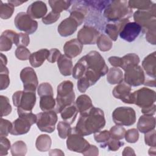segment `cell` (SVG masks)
I'll list each match as a JSON object with an SVG mask.
<instances>
[{
  "instance_id": "cell-1",
  "label": "cell",
  "mask_w": 156,
  "mask_h": 156,
  "mask_svg": "<svg viewBox=\"0 0 156 156\" xmlns=\"http://www.w3.org/2000/svg\"><path fill=\"white\" fill-rule=\"evenodd\" d=\"M108 71L104 58L96 51H91L81 57L73 69L72 75L77 79V87L81 93H85Z\"/></svg>"
},
{
  "instance_id": "cell-2",
  "label": "cell",
  "mask_w": 156,
  "mask_h": 156,
  "mask_svg": "<svg viewBox=\"0 0 156 156\" xmlns=\"http://www.w3.org/2000/svg\"><path fill=\"white\" fill-rule=\"evenodd\" d=\"M105 125L103 110L93 107L88 111L80 113L79 120L73 130L83 136H87L99 132Z\"/></svg>"
},
{
  "instance_id": "cell-3",
  "label": "cell",
  "mask_w": 156,
  "mask_h": 156,
  "mask_svg": "<svg viewBox=\"0 0 156 156\" xmlns=\"http://www.w3.org/2000/svg\"><path fill=\"white\" fill-rule=\"evenodd\" d=\"M133 11L128 5V1L124 0L110 1L104 10L103 15L109 22H116L129 20Z\"/></svg>"
},
{
  "instance_id": "cell-4",
  "label": "cell",
  "mask_w": 156,
  "mask_h": 156,
  "mask_svg": "<svg viewBox=\"0 0 156 156\" xmlns=\"http://www.w3.org/2000/svg\"><path fill=\"white\" fill-rule=\"evenodd\" d=\"M73 87V83L70 80H64L58 85L55 107V111L57 113H60L66 106L73 104L75 100Z\"/></svg>"
},
{
  "instance_id": "cell-5",
  "label": "cell",
  "mask_w": 156,
  "mask_h": 156,
  "mask_svg": "<svg viewBox=\"0 0 156 156\" xmlns=\"http://www.w3.org/2000/svg\"><path fill=\"white\" fill-rule=\"evenodd\" d=\"M18 118L12 122V129L10 134L13 135H21L27 133L30 127L37 121V115L31 112L17 111Z\"/></svg>"
},
{
  "instance_id": "cell-6",
  "label": "cell",
  "mask_w": 156,
  "mask_h": 156,
  "mask_svg": "<svg viewBox=\"0 0 156 156\" xmlns=\"http://www.w3.org/2000/svg\"><path fill=\"white\" fill-rule=\"evenodd\" d=\"M12 101L17 111L31 112L36 102L35 91H17L13 93Z\"/></svg>"
},
{
  "instance_id": "cell-7",
  "label": "cell",
  "mask_w": 156,
  "mask_h": 156,
  "mask_svg": "<svg viewBox=\"0 0 156 156\" xmlns=\"http://www.w3.org/2000/svg\"><path fill=\"white\" fill-rule=\"evenodd\" d=\"M133 15L135 22L141 27L143 33L150 29L156 27V4L155 3L150 9L136 10Z\"/></svg>"
},
{
  "instance_id": "cell-8",
  "label": "cell",
  "mask_w": 156,
  "mask_h": 156,
  "mask_svg": "<svg viewBox=\"0 0 156 156\" xmlns=\"http://www.w3.org/2000/svg\"><path fill=\"white\" fill-rule=\"evenodd\" d=\"M112 119L116 125L130 126L136 121L135 111L129 107H117L112 113Z\"/></svg>"
},
{
  "instance_id": "cell-9",
  "label": "cell",
  "mask_w": 156,
  "mask_h": 156,
  "mask_svg": "<svg viewBox=\"0 0 156 156\" xmlns=\"http://www.w3.org/2000/svg\"><path fill=\"white\" fill-rule=\"evenodd\" d=\"M57 119V113L55 110L43 112L37 114L36 124L41 132L52 133L55 130Z\"/></svg>"
},
{
  "instance_id": "cell-10",
  "label": "cell",
  "mask_w": 156,
  "mask_h": 156,
  "mask_svg": "<svg viewBox=\"0 0 156 156\" xmlns=\"http://www.w3.org/2000/svg\"><path fill=\"white\" fill-rule=\"evenodd\" d=\"M124 80L130 86L138 87L144 84L145 75L141 66L138 65L129 66L124 69Z\"/></svg>"
},
{
  "instance_id": "cell-11",
  "label": "cell",
  "mask_w": 156,
  "mask_h": 156,
  "mask_svg": "<svg viewBox=\"0 0 156 156\" xmlns=\"http://www.w3.org/2000/svg\"><path fill=\"white\" fill-rule=\"evenodd\" d=\"M133 104L141 108L151 107L155 102V91L143 87L133 93Z\"/></svg>"
},
{
  "instance_id": "cell-12",
  "label": "cell",
  "mask_w": 156,
  "mask_h": 156,
  "mask_svg": "<svg viewBox=\"0 0 156 156\" xmlns=\"http://www.w3.org/2000/svg\"><path fill=\"white\" fill-rule=\"evenodd\" d=\"M14 24L16 27L26 34H32L38 28V22L32 19L25 12L18 13L15 18Z\"/></svg>"
},
{
  "instance_id": "cell-13",
  "label": "cell",
  "mask_w": 156,
  "mask_h": 156,
  "mask_svg": "<svg viewBox=\"0 0 156 156\" xmlns=\"http://www.w3.org/2000/svg\"><path fill=\"white\" fill-rule=\"evenodd\" d=\"M100 35V32L96 27L85 24L78 32L77 37L82 44H94Z\"/></svg>"
},
{
  "instance_id": "cell-14",
  "label": "cell",
  "mask_w": 156,
  "mask_h": 156,
  "mask_svg": "<svg viewBox=\"0 0 156 156\" xmlns=\"http://www.w3.org/2000/svg\"><path fill=\"white\" fill-rule=\"evenodd\" d=\"M90 146V144L82 135L74 132L67 137L66 146L71 151L82 154Z\"/></svg>"
},
{
  "instance_id": "cell-15",
  "label": "cell",
  "mask_w": 156,
  "mask_h": 156,
  "mask_svg": "<svg viewBox=\"0 0 156 156\" xmlns=\"http://www.w3.org/2000/svg\"><path fill=\"white\" fill-rule=\"evenodd\" d=\"M20 79L23 83L24 90L35 91L38 87V78L34 69L30 67L23 68L20 73Z\"/></svg>"
},
{
  "instance_id": "cell-16",
  "label": "cell",
  "mask_w": 156,
  "mask_h": 156,
  "mask_svg": "<svg viewBox=\"0 0 156 156\" xmlns=\"http://www.w3.org/2000/svg\"><path fill=\"white\" fill-rule=\"evenodd\" d=\"M141 32L142 28L140 24L135 22H129L123 26L119 35L122 40L132 42L139 36Z\"/></svg>"
},
{
  "instance_id": "cell-17",
  "label": "cell",
  "mask_w": 156,
  "mask_h": 156,
  "mask_svg": "<svg viewBox=\"0 0 156 156\" xmlns=\"http://www.w3.org/2000/svg\"><path fill=\"white\" fill-rule=\"evenodd\" d=\"M131 86L126 83H120L113 90V96L126 104H133V93H131Z\"/></svg>"
},
{
  "instance_id": "cell-18",
  "label": "cell",
  "mask_w": 156,
  "mask_h": 156,
  "mask_svg": "<svg viewBox=\"0 0 156 156\" xmlns=\"http://www.w3.org/2000/svg\"><path fill=\"white\" fill-rule=\"evenodd\" d=\"M79 26L77 22L71 16L63 20L58 26L57 30L62 37H68L73 34Z\"/></svg>"
},
{
  "instance_id": "cell-19",
  "label": "cell",
  "mask_w": 156,
  "mask_h": 156,
  "mask_svg": "<svg viewBox=\"0 0 156 156\" xmlns=\"http://www.w3.org/2000/svg\"><path fill=\"white\" fill-rule=\"evenodd\" d=\"M48 9L46 4L41 1L32 2L27 9V13L32 19H39L46 16Z\"/></svg>"
},
{
  "instance_id": "cell-20",
  "label": "cell",
  "mask_w": 156,
  "mask_h": 156,
  "mask_svg": "<svg viewBox=\"0 0 156 156\" xmlns=\"http://www.w3.org/2000/svg\"><path fill=\"white\" fill-rule=\"evenodd\" d=\"M129 22H130L129 20H124L116 22L108 23L105 26V32L112 40L115 41L117 40L118 35L123 26Z\"/></svg>"
},
{
  "instance_id": "cell-21",
  "label": "cell",
  "mask_w": 156,
  "mask_h": 156,
  "mask_svg": "<svg viewBox=\"0 0 156 156\" xmlns=\"http://www.w3.org/2000/svg\"><path fill=\"white\" fill-rule=\"evenodd\" d=\"M82 49L83 44L76 38L66 41L63 46L65 55L70 58L79 55L82 52Z\"/></svg>"
},
{
  "instance_id": "cell-22",
  "label": "cell",
  "mask_w": 156,
  "mask_h": 156,
  "mask_svg": "<svg viewBox=\"0 0 156 156\" xmlns=\"http://www.w3.org/2000/svg\"><path fill=\"white\" fill-rule=\"evenodd\" d=\"M17 33L11 30L4 31L0 37V51H8L11 49L12 44H15Z\"/></svg>"
},
{
  "instance_id": "cell-23",
  "label": "cell",
  "mask_w": 156,
  "mask_h": 156,
  "mask_svg": "<svg viewBox=\"0 0 156 156\" xmlns=\"http://www.w3.org/2000/svg\"><path fill=\"white\" fill-rule=\"evenodd\" d=\"M142 66L146 73L150 77L155 79L156 77V52L147 55L142 62Z\"/></svg>"
},
{
  "instance_id": "cell-24",
  "label": "cell",
  "mask_w": 156,
  "mask_h": 156,
  "mask_svg": "<svg viewBox=\"0 0 156 156\" xmlns=\"http://www.w3.org/2000/svg\"><path fill=\"white\" fill-rule=\"evenodd\" d=\"M155 127V118L153 116L143 115L141 116L137 123V130L143 133H146Z\"/></svg>"
},
{
  "instance_id": "cell-25",
  "label": "cell",
  "mask_w": 156,
  "mask_h": 156,
  "mask_svg": "<svg viewBox=\"0 0 156 156\" xmlns=\"http://www.w3.org/2000/svg\"><path fill=\"white\" fill-rule=\"evenodd\" d=\"M49 54V51L47 49H41L32 53L29 58L30 65L34 68L41 66L48 58Z\"/></svg>"
},
{
  "instance_id": "cell-26",
  "label": "cell",
  "mask_w": 156,
  "mask_h": 156,
  "mask_svg": "<svg viewBox=\"0 0 156 156\" xmlns=\"http://www.w3.org/2000/svg\"><path fill=\"white\" fill-rule=\"evenodd\" d=\"M57 66L59 71L64 76H68L72 74L73 65L71 58L65 55H62L57 60Z\"/></svg>"
},
{
  "instance_id": "cell-27",
  "label": "cell",
  "mask_w": 156,
  "mask_h": 156,
  "mask_svg": "<svg viewBox=\"0 0 156 156\" xmlns=\"http://www.w3.org/2000/svg\"><path fill=\"white\" fill-rule=\"evenodd\" d=\"M78 112L76 105L72 104L64 108L60 112V115L63 121L72 124L75 121Z\"/></svg>"
},
{
  "instance_id": "cell-28",
  "label": "cell",
  "mask_w": 156,
  "mask_h": 156,
  "mask_svg": "<svg viewBox=\"0 0 156 156\" xmlns=\"http://www.w3.org/2000/svg\"><path fill=\"white\" fill-rule=\"evenodd\" d=\"M75 105L80 113L85 112L93 107L91 98L87 94L79 96L75 102Z\"/></svg>"
},
{
  "instance_id": "cell-29",
  "label": "cell",
  "mask_w": 156,
  "mask_h": 156,
  "mask_svg": "<svg viewBox=\"0 0 156 156\" xmlns=\"http://www.w3.org/2000/svg\"><path fill=\"white\" fill-rule=\"evenodd\" d=\"M124 75L122 70L117 67L111 68L107 73V80L110 84H118L122 82Z\"/></svg>"
},
{
  "instance_id": "cell-30",
  "label": "cell",
  "mask_w": 156,
  "mask_h": 156,
  "mask_svg": "<svg viewBox=\"0 0 156 156\" xmlns=\"http://www.w3.org/2000/svg\"><path fill=\"white\" fill-rule=\"evenodd\" d=\"M52 141L51 137L46 134L39 135L35 141V146L38 151L40 152L48 151L51 146Z\"/></svg>"
},
{
  "instance_id": "cell-31",
  "label": "cell",
  "mask_w": 156,
  "mask_h": 156,
  "mask_svg": "<svg viewBox=\"0 0 156 156\" xmlns=\"http://www.w3.org/2000/svg\"><path fill=\"white\" fill-rule=\"evenodd\" d=\"M72 2L73 1L67 0H49L48 1L52 11L57 13H60L63 10H67Z\"/></svg>"
},
{
  "instance_id": "cell-32",
  "label": "cell",
  "mask_w": 156,
  "mask_h": 156,
  "mask_svg": "<svg viewBox=\"0 0 156 156\" xmlns=\"http://www.w3.org/2000/svg\"><path fill=\"white\" fill-rule=\"evenodd\" d=\"M56 101L52 95H44L40 97V107L43 112L51 111L55 109Z\"/></svg>"
},
{
  "instance_id": "cell-33",
  "label": "cell",
  "mask_w": 156,
  "mask_h": 156,
  "mask_svg": "<svg viewBox=\"0 0 156 156\" xmlns=\"http://www.w3.org/2000/svg\"><path fill=\"white\" fill-rule=\"evenodd\" d=\"M154 3L149 0H130L128 1V5L130 9H136L138 10L150 9Z\"/></svg>"
},
{
  "instance_id": "cell-34",
  "label": "cell",
  "mask_w": 156,
  "mask_h": 156,
  "mask_svg": "<svg viewBox=\"0 0 156 156\" xmlns=\"http://www.w3.org/2000/svg\"><path fill=\"white\" fill-rule=\"evenodd\" d=\"M96 44L99 50L102 52L110 51L113 46L112 40L107 35L103 34L99 36Z\"/></svg>"
},
{
  "instance_id": "cell-35",
  "label": "cell",
  "mask_w": 156,
  "mask_h": 156,
  "mask_svg": "<svg viewBox=\"0 0 156 156\" xmlns=\"http://www.w3.org/2000/svg\"><path fill=\"white\" fill-rule=\"evenodd\" d=\"M10 151L13 156H24L27 151L26 144L23 141H17L11 146Z\"/></svg>"
},
{
  "instance_id": "cell-36",
  "label": "cell",
  "mask_w": 156,
  "mask_h": 156,
  "mask_svg": "<svg viewBox=\"0 0 156 156\" xmlns=\"http://www.w3.org/2000/svg\"><path fill=\"white\" fill-rule=\"evenodd\" d=\"M89 10L101 13L105 9L110 1H83Z\"/></svg>"
},
{
  "instance_id": "cell-37",
  "label": "cell",
  "mask_w": 156,
  "mask_h": 156,
  "mask_svg": "<svg viewBox=\"0 0 156 156\" xmlns=\"http://www.w3.org/2000/svg\"><path fill=\"white\" fill-rule=\"evenodd\" d=\"M122 65L121 68L124 70L126 68L132 65H138L140 63V57L134 53H129L122 57Z\"/></svg>"
},
{
  "instance_id": "cell-38",
  "label": "cell",
  "mask_w": 156,
  "mask_h": 156,
  "mask_svg": "<svg viewBox=\"0 0 156 156\" xmlns=\"http://www.w3.org/2000/svg\"><path fill=\"white\" fill-rule=\"evenodd\" d=\"M57 128L58 136L62 139L66 138L73 132V128H71V124L65 121H59Z\"/></svg>"
},
{
  "instance_id": "cell-39",
  "label": "cell",
  "mask_w": 156,
  "mask_h": 156,
  "mask_svg": "<svg viewBox=\"0 0 156 156\" xmlns=\"http://www.w3.org/2000/svg\"><path fill=\"white\" fill-rule=\"evenodd\" d=\"M0 17L2 19L7 20L10 18L14 12V6L10 3H3L0 1Z\"/></svg>"
},
{
  "instance_id": "cell-40",
  "label": "cell",
  "mask_w": 156,
  "mask_h": 156,
  "mask_svg": "<svg viewBox=\"0 0 156 156\" xmlns=\"http://www.w3.org/2000/svg\"><path fill=\"white\" fill-rule=\"evenodd\" d=\"M9 71L6 66H0V90L6 89L10 84Z\"/></svg>"
},
{
  "instance_id": "cell-41",
  "label": "cell",
  "mask_w": 156,
  "mask_h": 156,
  "mask_svg": "<svg viewBox=\"0 0 156 156\" xmlns=\"http://www.w3.org/2000/svg\"><path fill=\"white\" fill-rule=\"evenodd\" d=\"M124 144V142L110 137L107 142H105L104 144H101L100 145V147L101 148L107 147L109 151H116Z\"/></svg>"
},
{
  "instance_id": "cell-42",
  "label": "cell",
  "mask_w": 156,
  "mask_h": 156,
  "mask_svg": "<svg viewBox=\"0 0 156 156\" xmlns=\"http://www.w3.org/2000/svg\"><path fill=\"white\" fill-rule=\"evenodd\" d=\"M1 117L9 115L12 112V107L9 98L7 96L1 95Z\"/></svg>"
},
{
  "instance_id": "cell-43",
  "label": "cell",
  "mask_w": 156,
  "mask_h": 156,
  "mask_svg": "<svg viewBox=\"0 0 156 156\" xmlns=\"http://www.w3.org/2000/svg\"><path fill=\"white\" fill-rule=\"evenodd\" d=\"M126 132V129L119 125L113 126L109 130L110 137L118 140H122L124 138Z\"/></svg>"
},
{
  "instance_id": "cell-44",
  "label": "cell",
  "mask_w": 156,
  "mask_h": 156,
  "mask_svg": "<svg viewBox=\"0 0 156 156\" xmlns=\"http://www.w3.org/2000/svg\"><path fill=\"white\" fill-rule=\"evenodd\" d=\"M12 129V123L9 120L1 118L0 122V136L6 137L10 133Z\"/></svg>"
},
{
  "instance_id": "cell-45",
  "label": "cell",
  "mask_w": 156,
  "mask_h": 156,
  "mask_svg": "<svg viewBox=\"0 0 156 156\" xmlns=\"http://www.w3.org/2000/svg\"><path fill=\"white\" fill-rule=\"evenodd\" d=\"M37 92L40 97L44 95L54 96L52 87L48 82H43L40 84L37 88Z\"/></svg>"
},
{
  "instance_id": "cell-46",
  "label": "cell",
  "mask_w": 156,
  "mask_h": 156,
  "mask_svg": "<svg viewBox=\"0 0 156 156\" xmlns=\"http://www.w3.org/2000/svg\"><path fill=\"white\" fill-rule=\"evenodd\" d=\"M30 43V38L27 34L24 33H17L15 44L17 47L24 46L26 47Z\"/></svg>"
},
{
  "instance_id": "cell-47",
  "label": "cell",
  "mask_w": 156,
  "mask_h": 156,
  "mask_svg": "<svg viewBox=\"0 0 156 156\" xmlns=\"http://www.w3.org/2000/svg\"><path fill=\"white\" fill-rule=\"evenodd\" d=\"M15 54L16 57L20 60H27L30 56V51L24 46L17 47L15 50Z\"/></svg>"
},
{
  "instance_id": "cell-48",
  "label": "cell",
  "mask_w": 156,
  "mask_h": 156,
  "mask_svg": "<svg viewBox=\"0 0 156 156\" xmlns=\"http://www.w3.org/2000/svg\"><path fill=\"white\" fill-rule=\"evenodd\" d=\"M125 140L129 143H136L139 138V132L136 129H130L126 132Z\"/></svg>"
},
{
  "instance_id": "cell-49",
  "label": "cell",
  "mask_w": 156,
  "mask_h": 156,
  "mask_svg": "<svg viewBox=\"0 0 156 156\" xmlns=\"http://www.w3.org/2000/svg\"><path fill=\"white\" fill-rule=\"evenodd\" d=\"M110 138L109 131L104 130L94 133V138L97 143L104 144L107 142Z\"/></svg>"
},
{
  "instance_id": "cell-50",
  "label": "cell",
  "mask_w": 156,
  "mask_h": 156,
  "mask_svg": "<svg viewBox=\"0 0 156 156\" xmlns=\"http://www.w3.org/2000/svg\"><path fill=\"white\" fill-rule=\"evenodd\" d=\"M60 17V13H57L51 11L42 18V22L46 25L51 24L55 23Z\"/></svg>"
},
{
  "instance_id": "cell-51",
  "label": "cell",
  "mask_w": 156,
  "mask_h": 156,
  "mask_svg": "<svg viewBox=\"0 0 156 156\" xmlns=\"http://www.w3.org/2000/svg\"><path fill=\"white\" fill-rule=\"evenodd\" d=\"M11 147L10 142L6 137L0 138V156L6 155L9 149Z\"/></svg>"
},
{
  "instance_id": "cell-52",
  "label": "cell",
  "mask_w": 156,
  "mask_h": 156,
  "mask_svg": "<svg viewBox=\"0 0 156 156\" xmlns=\"http://www.w3.org/2000/svg\"><path fill=\"white\" fill-rule=\"evenodd\" d=\"M144 134H145L144 135L145 143L151 147H155L156 146L155 130L153 129Z\"/></svg>"
},
{
  "instance_id": "cell-53",
  "label": "cell",
  "mask_w": 156,
  "mask_h": 156,
  "mask_svg": "<svg viewBox=\"0 0 156 156\" xmlns=\"http://www.w3.org/2000/svg\"><path fill=\"white\" fill-rule=\"evenodd\" d=\"M62 55L60 51L57 48H52L49 50V54L47 60L50 63H55Z\"/></svg>"
},
{
  "instance_id": "cell-54",
  "label": "cell",
  "mask_w": 156,
  "mask_h": 156,
  "mask_svg": "<svg viewBox=\"0 0 156 156\" xmlns=\"http://www.w3.org/2000/svg\"><path fill=\"white\" fill-rule=\"evenodd\" d=\"M156 27L150 29L146 31V39L152 44H155L156 43Z\"/></svg>"
},
{
  "instance_id": "cell-55",
  "label": "cell",
  "mask_w": 156,
  "mask_h": 156,
  "mask_svg": "<svg viewBox=\"0 0 156 156\" xmlns=\"http://www.w3.org/2000/svg\"><path fill=\"white\" fill-rule=\"evenodd\" d=\"M83 155H91V156H97L99 155L98 148L95 145L90 144L89 147L82 153Z\"/></svg>"
},
{
  "instance_id": "cell-56",
  "label": "cell",
  "mask_w": 156,
  "mask_h": 156,
  "mask_svg": "<svg viewBox=\"0 0 156 156\" xmlns=\"http://www.w3.org/2000/svg\"><path fill=\"white\" fill-rule=\"evenodd\" d=\"M108 62L111 65L114 67H121L122 65V59L121 57L112 56L108 58Z\"/></svg>"
},
{
  "instance_id": "cell-57",
  "label": "cell",
  "mask_w": 156,
  "mask_h": 156,
  "mask_svg": "<svg viewBox=\"0 0 156 156\" xmlns=\"http://www.w3.org/2000/svg\"><path fill=\"white\" fill-rule=\"evenodd\" d=\"M155 110H156V105L155 104H153L151 107L141 108V112L144 115L153 116L155 113Z\"/></svg>"
},
{
  "instance_id": "cell-58",
  "label": "cell",
  "mask_w": 156,
  "mask_h": 156,
  "mask_svg": "<svg viewBox=\"0 0 156 156\" xmlns=\"http://www.w3.org/2000/svg\"><path fill=\"white\" fill-rule=\"evenodd\" d=\"M122 155L123 156H127V155H135V153L134 150L130 147H126L122 153Z\"/></svg>"
},
{
  "instance_id": "cell-59",
  "label": "cell",
  "mask_w": 156,
  "mask_h": 156,
  "mask_svg": "<svg viewBox=\"0 0 156 156\" xmlns=\"http://www.w3.org/2000/svg\"><path fill=\"white\" fill-rule=\"evenodd\" d=\"M49 155H64V153L62 150L58 149H54L49 151Z\"/></svg>"
},
{
  "instance_id": "cell-60",
  "label": "cell",
  "mask_w": 156,
  "mask_h": 156,
  "mask_svg": "<svg viewBox=\"0 0 156 156\" xmlns=\"http://www.w3.org/2000/svg\"><path fill=\"white\" fill-rule=\"evenodd\" d=\"M1 57V62H0V66H6L7 63V57L4 55L2 53H1L0 54Z\"/></svg>"
},
{
  "instance_id": "cell-61",
  "label": "cell",
  "mask_w": 156,
  "mask_h": 156,
  "mask_svg": "<svg viewBox=\"0 0 156 156\" xmlns=\"http://www.w3.org/2000/svg\"><path fill=\"white\" fill-rule=\"evenodd\" d=\"M24 2L26 1H17V0H13V1H11V0H9L8 1V3H10L11 4H12L14 7H16V6H19L20 5H21L22 4L24 3Z\"/></svg>"
},
{
  "instance_id": "cell-62",
  "label": "cell",
  "mask_w": 156,
  "mask_h": 156,
  "mask_svg": "<svg viewBox=\"0 0 156 156\" xmlns=\"http://www.w3.org/2000/svg\"><path fill=\"white\" fill-rule=\"evenodd\" d=\"M144 85H147V86H152L155 87V79H148L144 81Z\"/></svg>"
},
{
  "instance_id": "cell-63",
  "label": "cell",
  "mask_w": 156,
  "mask_h": 156,
  "mask_svg": "<svg viewBox=\"0 0 156 156\" xmlns=\"http://www.w3.org/2000/svg\"><path fill=\"white\" fill-rule=\"evenodd\" d=\"M149 154L150 155H155V147H151L149 149Z\"/></svg>"
}]
</instances>
